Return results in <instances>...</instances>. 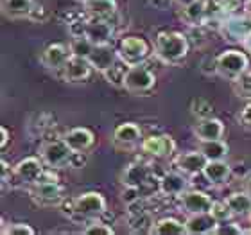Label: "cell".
Wrapping results in <instances>:
<instances>
[{
  "label": "cell",
  "mask_w": 251,
  "mask_h": 235,
  "mask_svg": "<svg viewBox=\"0 0 251 235\" xmlns=\"http://www.w3.org/2000/svg\"><path fill=\"white\" fill-rule=\"evenodd\" d=\"M149 232L154 235H183L185 223L176 219V217H162V219L154 221L149 228Z\"/></svg>",
  "instance_id": "cell-27"
},
{
  "label": "cell",
  "mask_w": 251,
  "mask_h": 235,
  "mask_svg": "<svg viewBox=\"0 0 251 235\" xmlns=\"http://www.w3.org/2000/svg\"><path fill=\"white\" fill-rule=\"evenodd\" d=\"M117 51L122 61H126L127 65H138V63H146V59L151 56L152 47L146 38L131 34V36L121 38Z\"/></svg>",
  "instance_id": "cell-6"
},
{
  "label": "cell",
  "mask_w": 251,
  "mask_h": 235,
  "mask_svg": "<svg viewBox=\"0 0 251 235\" xmlns=\"http://www.w3.org/2000/svg\"><path fill=\"white\" fill-rule=\"evenodd\" d=\"M140 149L152 158H169L176 153V142L171 135H149L142 138Z\"/></svg>",
  "instance_id": "cell-8"
},
{
  "label": "cell",
  "mask_w": 251,
  "mask_h": 235,
  "mask_svg": "<svg viewBox=\"0 0 251 235\" xmlns=\"http://www.w3.org/2000/svg\"><path fill=\"white\" fill-rule=\"evenodd\" d=\"M198 149L206 157V160H225L230 155V146L223 138H219V140H201Z\"/></svg>",
  "instance_id": "cell-28"
},
{
  "label": "cell",
  "mask_w": 251,
  "mask_h": 235,
  "mask_svg": "<svg viewBox=\"0 0 251 235\" xmlns=\"http://www.w3.org/2000/svg\"><path fill=\"white\" fill-rule=\"evenodd\" d=\"M225 32L226 36H230V40L235 42H246L251 36V18L250 16H231L225 22Z\"/></svg>",
  "instance_id": "cell-24"
},
{
  "label": "cell",
  "mask_w": 251,
  "mask_h": 235,
  "mask_svg": "<svg viewBox=\"0 0 251 235\" xmlns=\"http://www.w3.org/2000/svg\"><path fill=\"white\" fill-rule=\"evenodd\" d=\"M88 59L92 63L94 70L102 74L110 67H113L121 59V56H119V51L111 43H104V45H95L92 54L88 56Z\"/></svg>",
  "instance_id": "cell-16"
},
{
  "label": "cell",
  "mask_w": 251,
  "mask_h": 235,
  "mask_svg": "<svg viewBox=\"0 0 251 235\" xmlns=\"http://www.w3.org/2000/svg\"><path fill=\"white\" fill-rule=\"evenodd\" d=\"M40 157L45 162V165L50 169H63L67 165H72L75 151L68 146L65 138H56V140L45 142L40 149Z\"/></svg>",
  "instance_id": "cell-4"
},
{
  "label": "cell",
  "mask_w": 251,
  "mask_h": 235,
  "mask_svg": "<svg viewBox=\"0 0 251 235\" xmlns=\"http://www.w3.org/2000/svg\"><path fill=\"white\" fill-rule=\"evenodd\" d=\"M179 207L185 214H203L212 210L214 199L203 190H185L179 196Z\"/></svg>",
  "instance_id": "cell-11"
},
{
  "label": "cell",
  "mask_w": 251,
  "mask_h": 235,
  "mask_svg": "<svg viewBox=\"0 0 251 235\" xmlns=\"http://www.w3.org/2000/svg\"><path fill=\"white\" fill-rule=\"evenodd\" d=\"M79 2H86V0H79Z\"/></svg>",
  "instance_id": "cell-51"
},
{
  "label": "cell",
  "mask_w": 251,
  "mask_h": 235,
  "mask_svg": "<svg viewBox=\"0 0 251 235\" xmlns=\"http://www.w3.org/2000/svg\"><path fill=\"white\" fill-rule=\"evenodd\" d=\"M0 234L2 235H34L36 230H34L31 225H27V223H11V225H4V223H2Z\"/></svg>",
  "instance_id": "cell-36"
},
{
  "label": "cell",
  "mask_w": 251,
  "mask_h": 235,
  "mask_svg": "<svg viewBox=\"0 0 251 235\" xmlns=\"http://www.w3.org/2000/svg\"><path fill=\"white\" fill-rule=\"evenodd\" d=\"M190 113L198 120L208 119V117L214 115V104L210 101L203 99V97H196V99L190 101Z\"/></svg>",
  "instance_id": "cell-32"
},
{
  "label": "cell",
  "mask_w": 251,
  "mask_h": 235,
  "mask_svg": "<svg viewBox=\"0 0 251 235\" xmlns=\"http://www.w3.org/2000/svg\"><path fill=\"white\" fill-rule=\"evenodd\" d=\"M70 56H72L70 45H65V43H50V45H47V47L43 49L40 61L49 70H61Z\"/></svg>",
  "instance_id": "cell-13"
},
{
  "label": "cell",
  "mask_w": 251,
  "mask_h": 235,
  "mask_svg": "<svg viewBox=\"0 0 251 235\" xmlns=\"http://www.w3.org/2000/svg\"><path fill=\"white\" fill-rule=\"evenodd\" d=\"M203 176L214 187L226 185L231 178V165L226 163L225 160H208V163L203 169Z\"/></svg>",
  "instance_id": "cell-21"
},
{
  "label": "cell",
  "mask_w": 251,
  "mask_h": 235,
  "mask_svg": "<svg viewBox=\"0 0 251 235\" xmlns=\"http://www.w3.org/2000/svg\"><path fill=\"white\" fill-rule=\"evenodd\" d=\"M244 234L241 226L237 223H230V221H223V223H217L214 230V235H241Z\"/></svg>",
  "instance_id": "cell-39"
},
{
  "label": "cell",
  "mask_w": 251,
  "mask_h": 235,
  "mask_svg": "<svg viewBox=\"0 0 251 235\" xmlns=\"http://www.w3.org/2000/svg\"><path fill=\"white\" fill-rule=\"evenodd\" d=\"M250 68V58L246 52L237 51V49H228L217 54V74L228 81H235L239 76Z\"/></svg>",
  "instance_id": "cell-3"
},
{
  "label": "cell",
  "mask_w": 251,
  "mask_h": 235,
  "mask_svg": "<svg viewBox=\"0 0 251 235\" xmlns=\"http://www.w3.org/2000/svg\"><path fill=\"white\" fill-rule=\"evenodd\" d=\"M230 210L233 212V215H250L251 214V194H248L246 190L242 192H233L225 199Z\"/></svg>",
  "instance_id": "cell-29"
},
{
  "label": "cell",
  "mask_w": 251,
  "mask_h": 235,
  "mask_svg": "<svg viewBox=\"0 0 251 235\" xmlns=\"http://www.w3.org/2000/svg\"><path fill=\"white\" fill-rule=\"evenodd\" d=\"M111 140L117 147L122 149H129L142 142V130L136 122H122L113 130Z\"/></svg>",
  "instance_id": "cell-15"
},
{
  "label": "cell",
  "mask_w": 251,
  "mask_h": 235,
  "mask_svg": "<svg viewBox=\"0 0 251 235\" xmlns=\"http://www.w3.org/2000/svg\"><path fill=\"white\" fill-rule=\"evenodd\" d=\"M140 199V188H135V187H126L124 192H122V201L126 205H133L136 203Z\"/></svg>",
  "instance_id": "cell-40"
},
{
  "label": "cell",
  "mask_w": 251,
  "mask_h": 235,
  "mask_svg": "<svg viewBox=\"0 0 251 235\" xmlns=\"http://www.w3.org/2000/svg\"><path fill=\"white\" fill-rule=\"evenodd\" d=\"M127 68H129V65H127L126 61H122V59H119L113 67H110L106 72H102V78H104L111 86H115V88H124V78H126Z\"/></svg>",
  "instance_id": "cell-30"
},
{
  "label": "cell",
  "mask_w": 251,
  "mask_h": 235,
  "mask_svg": "<svg viewBox=\"0 0 251 235\" xmlns=\"http://www.w3.org/2000/svg\"><path fill=\"white\" fill-rule=\"evenodd\" d=\"M237 119H239V122H241L244 128H251V101L239 111Z\"/></svg>",
  "instance_id": "cell-42"
},
{
  "label": "cell",
  "mask_w": 251,
  "mask_h": 235,
  "mask_svg": "<svg viewBox=\"0 0 251 235\" xmlns=\"http://www.w3.org/2000/svg\"><path fill=\"white\" fill-rule=\"evenodd\" d=\"M36 0H2V13L9 20L29 18Z\"/></svg>",
  "instance_id": "cell-26"
},
{
  "label": "cell",
  "mask_w": 251,
  "mask_h": 235,
  "mask_svg": "<svg viewBox=\"0 0 251 235\" xmlns=\"http://www.w3.org/2000/svg\"><path fill=\"white\" fill-rule=\"evenodd\" d=\"M183 223L185 232L188 235H204L214 234L219 221L212 215V212H203V214H187V219Z\"/></svg>",
  "instance_id": "cell-19"
},
{
  "label": "cell",
  "mask_w": 251,
  "mask_h": 235,
  "mask_svg": "<svg viewBox=\"0 0 251 235\" xmlns=\"http://www.w3.org/2000/svg\"><path fill=\"white\" fill-rule=\"evenodd\" d=\"M201 72L203 74H217V56L212 58V56H206V58L201 61Z\"/></svg>",
  "instance_id": "cell-41"
},
{
  "label": "cell",
  "mask_w": 251,
  "mask_h": 235,
  "mask_svg": "<svg viewBox=\"0 0 251 235\" xmlns=\"http://www.w3.org/2000/svg\"><path fill=\"white\" fill-rule=\"evenodd\" d=\"M244 190H246L248 194H251V174L246 178V182H244Z\"/></svg>",
  "instance_id": "cell-45"
},
{
  "label": "cell",
  "mask_w": 251,
  "mask_h": 235,
  "mask_svg": "<svg viewBox=\"0 0 251 235\" xmlns=\"http://www.w3.org/2000/svg\"><path fill=\"white\" fill-rule=\"evenodd\" d=\"M83 234L84 235H113L115 230H113L111 225H106V223L99 221V217H97V219H92L90 225L84 226Z\"/></svg>",
  "instance_id": "cell-35"
},
{
  "label": "cell",
  "mask_w": 251,
  "mask_h": 235,
  "mask_svg": "<svg viewBox=\"0 0 251 235\" xmlns=\"http://www.w3.org/2000/svg\"><path fill=\"white\" fill-rule=\"evenodd\" d=\"M225 124L221 119L208 117V119H199L198 124L194 126V135L199 142L201 140H219L225 138Z\"/></svg>",
  "instance_id": "cell-20"
},
{
  "label": "cell",
  "mask_w": 251,
  "mask_h": 235,
  "mask_svg": "<svg viewBox=\"0 0 251 235\" xmlns=\"http://www.w3.org/2000/svg\"><path fill=\"white\" fill-rule=\"evenodd\" d=\"M190 43L187 34L179 31H162L154 38V54L163 63L176 65L188 56Z\"/></svg>",
  "instance_id": "cell-1"
},
{
  "label": "cell",
  "mask_w": 251,
  "mask_h": 235,
  "mask_svg": "<svg viewBox=\"0 0 251 235\" xmlns=\"http://www.w3.org/2000/svg\"><path fill=\"white\" fill-rule=\"evenodd\" d=\"M92 70H94V67H92L88 58H81V56L72 54L59 72H61L65 83H83L92 76Z\"/></svg>",
  "instance_id": "cell-10"
},
{
  "label": "cell",
  "mask_w": 251,
  "mask_h": 235,
  "mask_svg": "<svg viewBox=\"0 0 251 235\" xmlns=\"http://www.w3.org/2000/svg\"><path fill=\"white\" fill-rule=\"evenodd\" d=\"M208 13V0H194V2H190V4L183 7L181 18L190 27H199L206 22Z\"/></svg>",
  "instance_id": "cell-25"
},
{
  "label": "cell",
  "mask_w": 251,
  "mask_h": 235,
  "mask_svg": "<svg viewBox=\"0 0 251 235\" xmlns=\"http://www.w3.org/2000/svg\"><path fill=\"white\" fill-rule=\"evenodd\" d=\"M210 212H212V215H214L219 223H223V221H230L231 217H233V212L230 210V207H228L226 201H214V207H212Z\"/></svg>",
  "instance_id": "cell-37"
},
{
  "label": "cell",
  "mask_w": 251,
  "mask_h": 235,
  "mask_svg": "<svg viewBox=\"0 0 251 235\" xmlns=\"http://www.w3.org/2000/svg\"><path fill=\"white\" fill-rule=\"evenodd\" d=\"M156 9H162V11H165V9H169V5L173 4L174 0H149Z\"/></svg>",
  "instance_id": "cell-43"
},
{
  "label": "cell",
  "mask_w": 251,
  "mask_h": 235,
  "mask_svg": "<svg viewBox=\"0 0 251 235\" xmlns=\"http://www.w3.org/2000/svg\"><path fill=\"white\" fill-rule=\"evenodd\" d=\"M29 194L40 207H58L63 203V192L58 182H38L31 185Z\"/></svg>",
  "instance_id": "cell-7"
},
{
  "label": "cell",
  "mask_w": 251,
  "mask_h": 235,
  "mask_svg": "<svg viewBox=\"0 0 251 235\" xmlns=\"http://www.w3.org/2000/svg\"><path fill=\"white\" fill-rule=\"evenodd\" d=\"M208 163L206 157L199 151H187L181 153L174 158V167L178 169L179 173L187 174V176H196V174H203L204 165Z\"/></svg>",
  "instance_id": "cell-14"
},
{
  "label": "cell",
  "mask_w": 251,
  "mask_h": 235,
  "mask_svg": "<svg viewBox=\"0 0 251 235\" xmlns=\"http://www.w3.org/2000/svg\"><path fill=\"white\" fill-rule=\"evenodd\" d=\"M241 7H244L241 0H208V11H214V13L231 15Z\"/></svg>",
  "instance_id": "cell-31"
},
{
  "label": "cell",
  "mask_w": 251,
  "mask_h": 235,
  "mask_svg": "<svg viewBox=\"0 0 251 235\" xmlns=\"http://www.w3.org/2000/svg\"><path fill=\"white\" fill-rule=\"evenodd\" d=\"M63 138L67 140V144L75 153H86L95 144L94 131L88 130V128H72L70 131L65 133Z\"/></svg>",
  "instance_id": "cell-22"
},
{
  "label": "cell",
  "mask_w": 251,
  "mask_h": 235,
  "mask_svg": "<svg viewBox=\"0 0 251 235\" xmlns=\"http://www.w3.org/2000/svg\"><path fill=\"white\" fill-rule=\"evenodd\" d=\"M84 36L88 38L94 45H104L111 43L113 40V24L111 20L104 18H86V29H84Z\"/></svg>",
  "instance_id": "cell-12"
},
{
  "label": "cell",
  "mask_w": 251,
  "mask_h": 235,
  "mask_svg": "<svg viewBox=\"0 0 251 235\" xmlns=\"http://www.w3.org/2000/svg\"><path fill=\"white\" fill-rule=\"evenodd\" d=\"M244 11H246V15L251 18V0H250V2H246V4H244Z\"/></svg>",
  "instance_id": "cell-46"
},
{
  "label": "cell",
  "mask_w": 251,
  "mask_h": 235,
  "mask_svg": "<svg viewBox=\"0 0 251 235\" xmlns=\"http://www.w3.org/2000/svg\"><path fill=\"white\" fill-rule=\"evenodd\" d=\"M244 45H246V49H250V51H251V36L248 38L246 42H244Z\"/></svg>",
  "instance_id": "cell-48"
},
{
  "label": "cell",
  "mask_w": 251,
  "mask_h": 235,
  "mask_svg": "<svg viewBox=\"0 0 251 235\" xmlns=\"http://www.w3.org/2000/svg\"><path fill=\"white\" fill-rule=\"evenodd\" d=\"M45 162L42 160V157H25L22 158L20 162L13 167V173L18 182L27 183V185H32V183H38L42 180L43 173H45Z\"/></svg>",
  "instance_id": "cell-9"
},
{
  "label": "cell",
  "mask_w": 251,
  "mask_h": 235,
  "mask_svg": "<svg viewBox=\"0 0 251 235\" xmlns=\"http://www.w3.org/2000/svg\"><path fill=\"white\" fill-rule=\"evenodd\" d=\"M68 217H79V219H97L106 212V198L100 192L90 190L75 196L68 201Z\"/></svg>",
  "instance_id": "cell-2"
},
{
  "label": "cell",
  "mask_w": 251,
  "mask_h": 235,
  "mask_svg": "<svg viewBox=\"0 0 251 235\" xmlns=\"http://www.w3.org/2000/svg\"><path fill=\"white\" fill-rule=\"evenodd\" d=\"M151 178V167L144 162H133L126 165L121 174V182L124 187H135L142 188Z\"/></svg>",
  "instance_id": "cell-18"
},
{
  "label": "cell",
  "mask_w": 251,
  "mask_h": 235,
  "mask_svg": "<svg viewBox=\"0 0 251 235\" xmlns=\"http://www.w3.org/2000/svg\"><path fill=\"white\" fill-rule=\"evenodd\" d=\"M231 86H233V92L237 94V97L251 101V70H246L235 81H231Z\"/></svg>",
  "instance_id": "cell-33"
},
{
  "label": "cell",
  "mask_w": 251,
  "mask_h": 235,
  "mask_svg": "<svg viewBox=\"0 0 251 235\" xmlns=\"http://www.w3.org/2000/svg\"><path fill=\"white\" fill-rule=\"evenodd\" d=\"M188 180L187 174L179 173L178 169L173 173H165L160 180H158V190L163 196H171V198H179L181 194L187 190Z\"/></svg>",
  "instance_id": "cell-17"
},
{
  "label": "cell",
  "mask_w": 251,
  "mask_h": 235,
  "mask_svg": "<svg viewBox=\"0 0 251 235\" xmlns=\"http://www.w3.org/2000/svg\"><path fill=\"white\" fill-rule=\"evenodd\" d=\"M0 133H2V140H0V147H2V149H5V147H7V142H9V138H11L9 130H7L5 126H2V128H0Z\"/></svg>",
  "instance_id": "cell-44"
},
{
  "label": "cell",
  "mask_w": 251,
  "mask_h": 235,
  "mask_svg": "<svg viewBox=\"0 0 251 235\" xmlns=\"http://www.w3.org/2000/svg\"><path fill=\"white\" fill-rule=\"evenodd\" d=\"M94 43L90 42L86 36H79V38H72L70 42V51H72L74 56H81V58H88L92 51H94Z\"/></svg>",
  "instance_id": "cell-34"
},
{
  "label": "cell",
  "mask_w": 251,
  "mask_h": 235,
  "mask_svg": "<svg viewBox=\"0 0 251 235\" xmlns=\"http://www.w3.org/2000/svg\"><path fill=\"white\" fill-rule=\"evenodd\" d=\"M49 18H50V11H49L43 4H40V2H34L31 15H29L27 20L34 22V24H45Z\"/></svg>",
  "instance_id": "cell-38"
},
{
  "label": "cell",
  "mask_w": 251,
  "mask_h": 235,
  "mask_svg": "<svg viewBox=\"0 0 251 235\" xmlns=\"http://www.w3.org/2000/svg\"><path fill=\"white\" fill-rule=\"evenodd\" d=\"M156 86V76L146 67V63L129 65L124 78V90L129 94L144 95L149 94Z\"/></svg>",
  "instance_id": "cell-5"
},
{
  "label": "cell",
  "mask_w": 251,
  "mask_h": 235,
  "mask_svg": "<svg viewBox=\"0 0 251 235\" xmlns=\"http://www.w3.org/2000/svg\"><path fill=\"white\" fill-rule=\"evenodd\" d=\"M241 2H242V4H246V2H250V0H241Z\"/></svg>",
  "instance_id": "cell-49"
},
{
  "label": "cell",
  "mask_w": 251,
  "mask_h": 235,
  "mask_svg": "<svg viewBox=\"0 0 251 235\" xmlns=\"http://www.w3.org/2000/svg\"><path fill=\"white\" fill-rule=\"evenodd\" d=\"M248 217H250V223H251V214H250V215H248ZM250 232H251V230H250Z\"/></svg>",
  "instance_id": "cell-50"
},
{
  "label": "cell",
  "mask_w": 251,
  "mask_h": 235,
  "mask_svg": "<svg viewBox=\"0 0 251 235\" xmlns=\"http://www.w3.org/2000/svg\"><path fill=\"white\" fill-rule=\"evenodd\" d=\"M174 2H176V4H179L181 7H185V5H188L190 2H194V0H174Z\"/></svg>",
  "instance_id": "cell-47"
},
{
  "label": "cell",
  "mask_w": 251,
  "mask_h": 235,
  "mask_svg": "<svg viewBox=\"0 0 251 235\" xmlns=\"http://www.w3.org/2000/svg\"><path fill=\"white\" fill-rule=\"evenodd\" d=\"M84 15L90 18H104L111 20L119 11L117 0H86L83 2Z\"/></svg>",
  "instance_id": "cell-23"
}]
</instances>
